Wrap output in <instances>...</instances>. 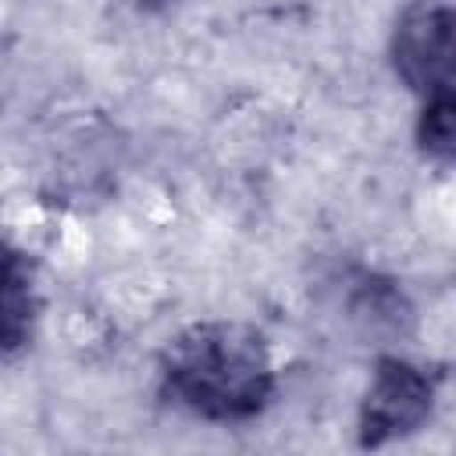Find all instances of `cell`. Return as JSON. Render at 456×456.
Returning <instances> with one entry per match:
<instances>
[{"label":"cell","instance_id":"1","mask_svg":"<svg viewBox=\"0 0 456 456\" xmlns=\"http://www.w3.org/2000/svg\"><path fill=\"white\" fill-rule=\"evenodd\" d=\"M164 395L217 424L256 417L274 395V363L260 331L239 321H207L182 331L160 363Z\"/></svg>","mask_w":456,"mask_h":456},{"label":"cell","instance_id":"2","mask_svg":"<svg viewBox=\"0 0 456 456\" xmlns=\"http://www.w3.org/2000/svg\"><path fill=\"white\" fill-rule=\"evenodd\" d=\"M392 64L424 100L456 93V7L442 0L406 7L392 32Z\"/></svg>","mask_w":456,"mask_h":456},{"label":"cell","instance_id":"3","mask_svg":"<svg viewBox=\"0 0 456 456\" xmlns=\"http://www.w3.org/2000/svg\"><path fill=\"white\" fill-rule=\"evenodd\" d=\"M438 381L420 363L403 356H381L360 403V445H385L417 431L435 406Z\"/></svg>","mask_w":456,"mask_h":456},{"label":"cell","instance_id":"4","mask_svg":"<svg viewBox=\"0 0 456 456\" xmlns=\"http://www.w3.org/2000/svg\"><path fill=\"white\" fill-rule=\"evenodd\" d=\"M4 353L14 356L32 331L36 317V289H32V267L28 256L7 253V271H4Z\"/></svg>","mask_w":456,"mask_h":456},{"label":"cell","instance_id":"5","mask_svg":"<svg viewBox=\"0 0 456 456\" xmlns=\"http://www.w3.org/2000/svg\"><path fill=\"white\" fill-rule=\"evenodd\" d=\"M417 142L431 157L456 160V93L424 100V110L417 118Z\"/></svg>","mask_w":456,"mask_h":456}]
</instances>
